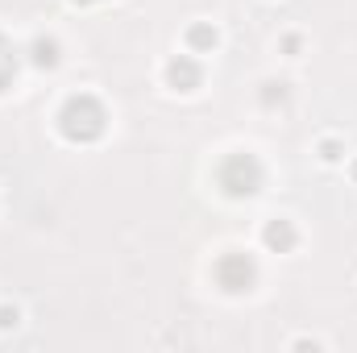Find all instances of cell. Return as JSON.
<instances>
[{
	"instance_id": "obj_1",
	"label": "cell",
	"mask_w": 357,
	"mask_h": 353,
	"mask_svg": "<svg viewBox=\"0 0 357 353\" xmlns=\"http://www.w3.org/2000/svg\"><path fill=\"white\" fill-rule=\"evenodd\" d=\"M104 129H108V112H104V104L96 100V96H71L63 108H59V133L67 137V142H79V146H88L96 137H104Z\"/></svg>"
},
{
	"instance_id": "obj_11",
	"label": "cell",
	"mask_w": 357,
	"mask_h": 353,
	"mask_svg": "<svg viewBox=\"0 0 357 353\" xmlns=\"http://www.w3.org/2000/svg\"><path fill=\"white\" fill-rule=\"evenodd\" d=\"M354 179H357V163H354Z\"/></svg>"
},
{
	"instance_id": "obj_7",
	"label": "cell",
	"mask_w": 357,
	"mask_h": 353,
	"mask_svg": "<svg viewBox=\"0 0 357 353\" xmlns=\"http://www.w3.org/2000/svg\"><path fill=\"white\" fill-rule=\"evenodd\" d=\"M13 80H17V50L0 38V91L8 88Z\"/></svg>"
},
{
	"instance_id": "obj_4",
	"label": "cell",
	"mask_w": 357,
	"mask_h": 353,
	"mask_svg": "<svg viewBox=\"0 0 357 353\" xmlns=\"http://www.w3.org/2000/svg\"><path fill=\"white\" fill-rule=\"evenodd\" d=\"M204 84V67L195 63V59H187V54H178L167 63V88L175 91H195Z\"/></svg>"
},
{
	"instance_id": "obj_10",
	"label": "cell",
	"mask_w": 357,
	"mask_h": 353,
	"mask_svg": "<svg viewBox=\"0 0 357 353\" xmlns=\"http://www.w3.org/2000/svg\"><path fill=\"white\" fill-rule=\"evenodd\" d=\"M320 158L337 163V158H341V146H337V142H320Z\"/></svg>"
},
{
	"instance_id": "obj_8",
	"label": "cell",
	"mask_w": 357,
	"mask_h": 353,
	"mask_svg": "<svg viewBox=\"0 0 357 353\" xmlns=\"http://www.w3.org/2000/svg\"><path fill=\"white\" fill-rule=\"evenodd\" d=\"M187 46L191 50H212L216 46V29L212 25H191L187 29Z\"/></svg>"
},
{
	"instance_id": "obj_9",
	"label": "cell",
	"mask_w": 357,
	"mask_h": 353,
	"mask_svg": "<svg viewBox=\"0 0 357 353\" xmlns=\"http://www.w3.org/2000/svg\"><path fill=\"white\" fill-rule=\"evenodd\" d=\"M17 320H21V312H17V308H8V303H4V308H0V329H13V324H17Z\"/></svg>"
},
{
	"instance_id": "obj_5",
	"label": "cell",
	"mask_w": 357,
	"mask_h": 353,
	"mask_svg": "<svg viewBox=\"0 0 357 353\" xmlns=\"http://www.w3.org/2000/svg\"><path fill=\"white\" fill-rule=\"evenodd\" d=\"M262 241H266V250L274 254H287V250H295V241H299V233H295V225L291 220H270L266 229H262Z\"/></svg>"
},
{
	"instance_id": "obj_6",
	"label": "cell",
	"mask_w": 357,
	"mask_h": 353,
	"mask_svg": "<svg viewBox=\"0 0 357 353\" xmlns=\"http://www.w3.org/2000/svg\"><path fill=\"white\" fill-rule=\"evenodd\" d=\"M29 59H33V67H46V71H54V67H59V42H54V38H33V46H29Z\"/></svg>"
},
{
	"instance_id": "obj_2",
	"label": "cell",
	"mask_w": 357,
	"mask_h": 353,
	"mask_svg": "<svg viewBox=\"0 0 357 353\" xmlns=\"http://www.w3.org/2000/svg\"><path fill=\"white\" fill-rule=\"evenodd\" d=\"M216 183H220L229 195H237V200H250V195H258V191H262V183H266V171H262V163H258L254 154L237 150V154H229V158L220 163V171H216Z\"/></svg>"
},
{
	"instance_id": "obj_3",
	"label": "cell",
	"mask_w": 357,
	"mask_h": 353,
	"mask_svg": "<svg viewBox=\"0 0 357 353\" xmlns=\"http://www.w3.org/2000/svg\"><path fill=\"white\" fill-rule=\"evenodd\" d=\"M212 274H216V283L229 291V295H241V291H250L254 283H258V266L250 254H220L216 266H212Z\"/></svg>"
}]
</instances>
